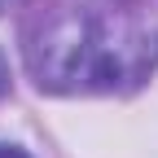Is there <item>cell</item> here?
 I'll list each match as a JSON object with an SVG mask.
<instances>
[{
  "label": "cell",
  "mask_w": 158,
  "mask_h": 158,
  "mask_svg": "<svg viewBox=\"0 0 158 158\" xmlns=\"http://www.w3.org/2000/svg\"><path fill=\"white\" fill-rule=\"evenodd\" d=\"M27 66L48 92H118L158 62L145 0H53L27 22Z\"/></svg>",
  "instance_id": "obj_1"
},
{
  "label": "cell",
  "mask_w": 158,
  "mask_h": 158,
  "mask_svg": "<svg viewBox=\"0 0 158 158\" xmlns=\"http://www.w3.org/2000/svg\"><path fill=\"white\" fill-rule=\"evenodd\" d=\"M0 158H31V154L18 149V145H0Z\"/></svg>",
  "instance_id": "obj_2"
},
{
  "label": "cell",
  "mask_w": 158,
  "mask_h": 158,
  "mask_svg": "<svg viewBox=\"0 0 158 158\" xmlns=\"http://www.w3.org/2000/svg\"><path fill=\"white\" fill-rule=\"evenodd\" d=\"M9 88V70H5V57H0V92Z\"/></svg>",
  "instance_id": "obj_3"
},
{
  "label": "cell",
  "mask_w": 158,
  "mask_h": 158,
  "mask_svg": "<svg viewBox=\"0 0 158 158\" xmlns=\"http://www.w3.org/2000/svg\"><path fill=\"white\" fill-rule=\"evenodd\" d=\"M9 5H13V0H0V9H9Z\"/></svg>",
  "instance_id": "obj_4"
}]
</instances>
